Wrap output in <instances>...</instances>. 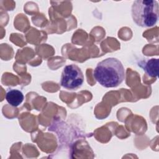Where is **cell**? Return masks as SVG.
<instances>
[{"label": "cell", "instance_id": "obj_1", "mask_svg": "<svg viewBox=\"0 0 159 159\" xmlns=\"http://www.w3.org/2000/svg\"><path fill=\"white\" fill-rule=\"evenodd\" d=\"M93 75L101 86L105 88H115L125 80V72L119 60L109 57L98 63L94 70Z\"/></svg>", "mask_w": 159, "mask_h": 159}, {"label": "cell", "instance_id": "obj_2", "mask_svg": "<svg viewBox=\"0 0 159 159\" xmlns=\"http://www.w3.org/2000/svg\"><path fill=\"white\" fill-rule=\"evenodd\" d=\"M131 12L133 20L137 25L145 28L153 27L158 20V2L155 0L135 1Z\"/></svg>", "mask_w": 159, "mask_h": 159}, {"label": "cell", "instance_id": "obj_3", "mask_svg": "<svg viewBox=\"0 0 159 159\" xmlns=\"http://www.w3.org/2000/svg\"><path fill=\"white\" fill-rule=\"evenodd\" d=\"M83 82V73L76 65L71 64L64 67L60 80L62 87L68 90H76L82 86Z\"/></svg>", "mask_w": 159, "mask_h": 159}, {"label": "cell", "instance_id": "obj_4", "mask_svg": "<svg viewBox=\"0 0 159 159\" xmlns=\"http://www.w3.org/2000/svg\"><path fill=\"white\" fill-rule=\"evenodd\" d=\"M6 99L11 106L17 107L24 100V94L18 89H11L7 91Z\"/></svg>", "mask_w": 159, "mask_h": 159}, {"label": "cell", "instance_id": "obj_5", "mask_svg": "<svg viewBox=\"0 0 159 159\" xmlns=\"http://www.w3.org/2000/svg\"><path fill=\"white\" fill-rule=\"evenodd\" d=\"M158 64L159 60L158 58L148 60L143 67L145 72L151 77H157L158 74Z\"/></svg>", "mask_w": 159, "mask_h": 159}]
</instances>
